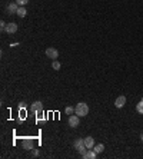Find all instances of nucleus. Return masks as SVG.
<instances>
[{
  "mask_svg": "<svg viewBox=\"0 0 143 159\" xmlns=\"http://www.w3.org/2000/svg\"><path fill=\"white\" fill-rule=\"evenodd\" d=\"M75 113L78 115V116H86L87 113H89V106H87V103H84V102H79L78 105H76V108H75Z\"/></svg>",
  "mask_w": 143,
  "mask_h": 159,
  "instance_id": "nucleus-1",
  "label": "nucleus"
},
{
  "mask_svg": "<svg viewBox=\"0 0 143 159\" xmlns=\"http://www.w3.org/2000/svg\"><path fill=\"white\" fill-rule=\"evenodd\" d=\"M75 148L78 149V152L80 153L82 156H83V155L87 152V151H89V149H87V146L84 145V139H78V141L75 142Z\"/></svg>",
  "mask_w": 143,
  "mask_h": 159,
  "instance_id": "nucleus-2",
  "label": "nucleus"
},
{
  "mask_svg": "<svg viewBox=\"0 0 143 159\" xmlns=\"http://www.w3.org/2000/svg\"><path fill=\"white\" fill-rule=\"evenodd\" d=\"M32 112L35 113V115H39V113L43 112V103L42 102H35V103H32Z\"/></svg>",
  "mask_w": 143,
  "mask_h": 159,
  "instance_id": "nucleus-3",
  "label": "nucleus"
},
{
  "mask_svg": "<svg viewBox=\"0 0 143 159\" xmlns=\"http://www.w3.org/2000/svg\"><path fill=\"white\" fill-rule=\"evenodd\" d=\"M79 123H80V116H78V115H70V118H69V126L78 128Z\"/></svg>",
  "mask_w": 143,
  "mask_h": 159,
  "instance_id": "nucleus-4",
  "label": "nucleus"
},
{
  "mask_svg": "<svg viewBox=\"0 0 143 159\" xmlns=\"http://www.w3.org/2000/svg\"><path fill=\"white\" fill-rule=\"evenodd\" d=\"M46 56L50 58V59L56 60L57 58H59V52H57L54 47H49V49H46Z\"/></svg>",
  "mask_w": 143,
  "mask_h": 159,
  "instance_id": "nucleus-5",
  "label": "nucleus"
},
{
  "mask_svg": "<svg viewBox=\"0 0 143 159\" xmlns=\"http://www.w3.org/2000/svg\"><path fill=\"white\" fill-rule=\"evenodd\" d=\"M5 32H6V33H9V35H14V33L17 32V24L13 23V22L7 23V24H6V29H5Z\"/></svg>",
  "mask_w": 143,
  "mask_h": 159,
  "instance_id": "nucleus-6",
  "label": "nucleus"
},
{
  "mask_svg": "<svg viewBox=\"0 0 143 159\" xmlns=\"http://www.w3.org/2000/svg\"><path fill=\"white\" fill-rule=\"evenodd\" d=\"M19 5L14 2V3H9V6H7V13L9 14H14V13H17V10H19Z\"/></svg>",
  "mask_w": 143,
  "mask_h": 159,
  "instance_id": "nucleus-7",
  "label": "nucleus"
},
{
  "mask_svg": "<svg viewBox=\"0 0 143 159\" xmlns=\"http://www.w3.org/2000/svg\"><path fill=\"white\" fill-rule=\"evenodd\" d=\"M125 105H126V98H125V96H119L117 99L114 100V106H116L117 109H120V108H123Z\"/></svg>",
  "mask_w": 143,
  "mask_h": 159,
  "instance_id": "nucleus-8",
  "label": "nucleus"
},
{
  "mask_svg": "<svg viewBox=\"0 0 143 159\" xmlns=\"http://www.w3.org/2000/svg\"><path fill=\"white\" fill-rule=\"evenodd\" d=\"M84 145L87 146V149H93V146H95V139H93L92 136L84 138Z\"/></svg>",
  "mask_w": 143,
  "mask_h": 159,
  "instance_id": "nucleus-9",
  "label": "nucleus"
},
{
  "mask_svg": "<svg viewBox=\"0 0 143 159\" xmlns=\"http://www.w3.org/2000/svg\"><path fill=\"white\" fill-rule=\"evenodd\" d=\"M22 145H23V148L26 149V151H30V149H33V141H32V139H23Z\"/></svg>",
  "mask_w": 143,
  "mask_h": 159,
  "instance_id": "nucleus-10",
  "label": "nucleus"
},
{
  "mask_svg": "<svg viewBox=\"0 0 143 159\" xmlns=\"http://www.w3.org/2000/svg\"><path fill=\"white\" fill-rule=\"evenodd\" d=\"M96 156H97V153H96L95 151H92V149H89V151H87V152L83 155L84 159H95Z\"/></svg>",
  "mask_w": 143,
  "mask_h": 159,
  "instance_id": "nucleus-11",
  "label": "nucleus"
},
{
  "mask_svg": "<svg viewBox=\"0 0 143 159\" xmlns=\"http://www.w3.org/2000/svg\"><path fill=\"white\" fill-rule=\"evenodd\" d=\"M93 151H95V152L97 153V155H99V153H102L103 151H105V145H103V143H99V145H95V146H93Z\"/></svg>",
  "mask_w": 143,
  "mask_h": 159,
  "instance_id": "nucleus-12",
  "label": "nucleus"
},
{
  "mask_svg": "<svg viewBox=\"0 0 143 159\" xmlns=\"http://www.w3.org/2000/svg\"><path fill=\"white\" fill-rule=\"evenodd\" d=\"M16 14H17L19 17H24V16L27 14V10H26V9H24L23 6H20V7H19V10H17V13H16Z\"/></svg>",
  "mask_w": 143,
  "mask_h": 159,
  "instance_id": "nucleus-13",
  "label": "nucleus"
},
{
  "mask_svg": "<svg viewBox=\"0 0 143 159\" xmlns=\"http://www.w3.org/2000/svg\"><path fill=\"white\" fill-rule=\"evenodd\" d=\"M136 111H137V113H142L143 115V99L136 105Z\"/></svg>",
  "mask_w": 143,
  "mask_h": 159,
  "instance_id": "nucleus-14",
  "label": "nucleus"
},
{
  "mask_svg": "<svg viewBox=\"0 0 143 159\" xmlns=\"http://www.w3.org/2000/svg\"><path fill=\"white\" fill-rule=\"evenodd\" d=\"M60 66H62V65H60L59 62H57V59H56V60H53V63H52V67H53L54 70H59V69H60Z\"/></svg>",
  "mask_w": 143,
  "mask_h": 159,
  "instance_id": "nucleus-15",
  "label": "nucleus"
},
{
  "mask_svg": "<svg viewBox=\"0 0 143 159\" xmlns=\"http://www.w3.org/2000/svg\"><path fill=\"white\" fill-rule=\"evenodd\" d=\"M65 112L67 113V115H72V113L75 112V108H72V106H67V108L65 109Z\"/></svg>",
  "mask_w": 143,
  "mask_h": 159,
  "instance_id": "nucleus-16",
  "label": "nucleus"
},
{
  "mask_svg": "<svg viewBox=\"0 0 143 159\" xmlns=\"http://www.w3.org/2000/svg\"><path fill=\"white\" fill-rule=\"evenodd\" d=\"M16 3H17L19 6H24V5L29 3V0H16Z\"/></svg>",
  "mask_w": 143,
  "mask_h": 159,
  "instance_id": "nucleus-17",
  "label": "nucleus"
},
{
  "mask_svg": "<svg viewBox=\"0 0 143 159\" xmlns=\"http://www.w3.org/2000/svg\"><path fill=\"white\" fill-rule=\"evenodd\" d=\"M6 22H3V20H2V22H0V27H2V30H5L6 29Z\"/></svg>",
  "mask_w": 143,
  "mask_h": 159,
  "instance_id": "nucleus-18",
  "label": "nucleus"
},
{
  "mask_svg": "<svg viewBox=\"0 0 143 159\" xmlns=\"http://www.w3.org/2000/svg\"><path fill=\"white\" fill-rule=\"evenodd\" d=\"M39 155V151L37 149H33V156H37Z\"/></svg>",
  "mask_w": 143,
  "mask_h": 159,
  "instance_id": "nucleus-19",
  "label": "nucleus"
},
{
  "mask_svg": "<svg viewBox=\"0 0 143 159\" xmlns=\"http://www.w3.org/2000/svg\"><path fill=\"white\" fill-rule=\"evenodd\" d=\"M140 139H142V142H143V133H142V135H140Z\"/></svg>",
  "mask_w": 143,
  "mask_h": 159,
  "instance_id": "nucleus-20",
  "label": "nucleus"
}]
</instances>
